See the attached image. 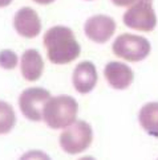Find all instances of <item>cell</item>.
I'll use <instances>...</instances> for the list:
<instances>
[{"mask_svg": "<svg viewBox=\"0 0 158 160\" xmlns=\"http://www.w3.org/2000/svg\"><path fill=\"white\" fill-rule=\"evenodd\" d=\"M44 47L48 60L56 65H65L80 56L81 48L71 28L64 25L52 27L44 35Z\"/></svg>", "mask_w": 158, "mask_h": 160, "instance_id": "obj_1", "label": "cell"}, {"mask_svg": "<svg viewBox=\"0 0 158 160\" xmlns=\"http://www.w3.org/2000/svg\"><path fill=\"white\" fill-rule=\"evenodd\" d=\"M78 103L71 95L50 97L45 103L43 119L48 127L53 130L66 128L77 121Z\"/></svg>", "mask_w": 158, "mask_h": 160, "instance_id": "obj_2", "label": "cell"}, {"mask_svg": "<svg viewBox=\"0 0 158 160\" xmlns=\"http://www.w3.org/2000/svg\"><path fill=\"white\" fill-rule=\"evenodd\" d=\"M93 142V130L85 121H76L60 134L59 143L64 152L77 155L87 151Z\"/></svg>", "mask_w": 158, "mask_h": 160, "instance_id": "obj_3", "label": "cell"}, {"mask_svg": "<svg viewBox=\"0 0 158 160\" xmlns=\"http://www.w3.org/2000/svg\"><path fill=\"white\" fill-rule=\"evenodd\" d=\"M150 42L142 36L122 33L112 45V50L117 57L129 62H138L150 54Z\"/></svg>", "mask_w": 158, "mask_h": 160, "instance_id": "obj_4", "label": "cell"}, {"mask_svg": "<svg viewBox=\"0 0 158 160\" xmlns=\"http://www.w3.org/2000/svg\"><path fill=\"white\" fill-rule=\"evenodd\" d=\"M50 99V93L43 88L25 89L19 97V107L27 119L40 122L43 119V111L45 103Z\"/></svg>", "mask_w": 158, "mask_h": 160, "instance_id": "obj_5", "label": "cell"}, {"mask_svg": "<svg viewBox=\"0 0 158 160\" xmlns=\"http://www.w3.org/2000/svg\"><path fill=\"white\" fill-rule=\"evenodd\" d=\"M122 21L130 29L151 32L157 25L155 11L151 3L141 2L129 7V9L122 16Z\"/></svg>", "mask_w": 158, "mask_h": 160, "instance_id": "obj_6", "label": "cell"}, {"mask_svg": "<svg viewBox=\"0 0 158 160\" xmlns=\"http://www.w3.org/2000/svg\"><path fill=\"white\" fill-rule=\"evenodd\" d=\"M116 28H117L116 21L110 16L94 15L85 21L84 32H85V35L89 40H92V41L97 44H104L113 37Z\"/></svg>", "mask_w": 158, "mask_h": 160, "instance_id": "obj_7", "label": "cell"}, {"mask_svg": "<svg viewBox=\"0 0 158 160\" xmlns=\"http://www.w3.org/2000/svg\"><path fill=\"white\" fill-rule=\"evenodd\" d=\"M13 28L24 38H35L41 32V20L35 9L23 7L13 16Z\"/></svg>", "mask_w": 158, "mask_h": 160, "instance_id": "obj_8", "label": "cell"}, {"mask_svg": "<svg viewBox=\"0 0 158 160\" xmlns=\"http://www.w3.org/2000/svg\"><path fill=\"white\" fill-rule=\"evenodd\" d=\"M104 76L113 89L125 90L132 85L134 79V73L126 64L118 61H112L106 64L104 69Z\"/></svg>", "mask_w": 158, "mask_h": 160, "instance_id": "obj_9", "label": "cell"}, {"mask_svg": "<svg viewBox=\"0 0 158 160\" xmlns=\"http://www.w3.org/2000/svg\"><path fill=\"white\" fill-rule=\"evenodd\" d=\"M97 79H98L97 70H96V66L90 61L80 62L73 70V76H72L73 88L80 94L90 93L97 85Z\"/></svg>", "mask_w": 158, "mask_h": 160, "instance_id": "obj_10", "label": "cell"}, {"mask_svg": "<svg viewBox=\"0 0 158 160\" xmlns=\"http://www.w3.org/2000/svg\"><path fill=\"white\" fill-rule=\"evenodd\" d=\"M21 76L25 81L35 82L41 77L44 70V61L41 54L36 49H27L20 60Z\"/></svg>", "mask_w": 158, "mask_h": 160, "instance_id": "obj_11", "label": "cell"}, {"mask_svg": "<svg viewBox=\"0 0 158 160\" xmlns=\"http://www.w3.org/2000/svg\"><path fill=\"white\" fill-rule=\"evenodd\" d=\"M138 122L149 135L158 136V102H149L142 106L138 114Z\"/></svg>", "mask_w": 158, "mask_h": 160, "instance_id": "obj_12", "label": "cell"}, {"mask_svg": "<svg viewBox=\"0 0 158 160\" xmlns=\"http://www.w3.org/2000/svg\"><path fill=\"white\" fill-rule=\"evenodd\" d=\"M16 115L13 107L4 101H0V135L8 134L15 127Z\"/></svg>", "mask_w": 158, "mask_h": 160, "instance_id": "obj_13", "label": "cell"}, {"mask_svg": "<svg viewBox=\"0 0 158 160\" xmlns=\"http://www.w3.org/2000/svg\"><path fill=\"white\" fill-rule=\"evenodd\" d=\"M19 57L15 52L9 49H4L0 52V66L5 70H12L18 65Z\"/></svg>", "mask_w": 158, "mask_h": 160, "instance_id": "obj_14", "label": "cell"}, {"mask_svg": "<svg viewBox=\"0 0 158 160\" xmlns=\"http://www.w3.org/2000/svg\"><path fill=\"white\" fill-rule=\"evenodd\" d=\"M19 160H52L49 158L48 153H45L44 151L40 150H31V151H27L25 153L19 158Z\"/></svg>", "mask_w": 158, "mask_h": 160, "instance_id": "obj_15", "label": "cell"}, {"mask_svg": "<svg viewBox=\"0 0 158 160\" xmlns=\"http://www.w3.org/2000/svg\"><path fill=\"white\" fill-rule=\"evenodd\" d=\"M141 2L151 3V0H112V3L117 5V7H132V5L141 3Z\"/></svg>", "mask_w": 158, "mask_h": 160, "instance_id": "obj_16", "label": "cell"}, {"mask_svg": "<svg viewBox=\"0 0 158 160\" xmlns=\"http://www.w3.org/2000/svg\"><path fill=\"white\" fill-rule=\"evenodd\" d=\"M33 2L37 4H41V5H48V4H52L55 0H33Z\"/></svg>", "mask_w": 158, "mask_h": 160, "instance_id": "obj_17", "label": "cell"}, {"mask_svg": "<svg viewBox=\"0 0 158 160\" xmlns=\"http://www.w3.org/2000/svg\"><path fill=\"white\" fill-rule=\"evenodd\" d=\"M13 0H0V8H4V7H8V5L12 3Z\"/></svg>", "mask_w": 158, "mask_h": 160, "instance_id": "obj_18", "label": "cell"}, {"mask_svg": "<svg viewBox=\"0 0 158 160\" xmlns=\"http://www.w3.org/2000/svg\"><path fill=\"white\" fill-rule=\"evenodd\" d=\"M78 160H96V159L92 158V156H84V158H80Z\"/></svg>", "mask_w": 158, "mask_h": 160, "instance_id": "obj_19", "label": "cell"}, {"mask_svg": "<svg viewBox=\"0 0 158 160\" xmlns=\"http://www.w3.org/2000/svg\"><path fill=\"white\" fill-rule=\"evenodd\" d=\"M88 2H90V0H88Z\"/></svg>", "mask_w": 158, "mask_h": 160, "instance_id": "obj_20", "label": "cell"}]
</instances>
